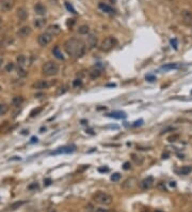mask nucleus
I'll return each mask as SVG.
<instances>
[{"instance_id": "1", "label": "nucleus", "mask_w": 192, "mask_h": 212, "mask_svg": "<svg viewBox=\"0 0 192 212\" xmlns=\"http://www.w3.org/2000/svg\"><path fill=\"white\" fill-rule=\"evenodd\" d=\"M64 49L70 57L80 58L86 53V43L77 38H70L64 43Z\"/></svg>"}, {"instance_id": "2", "label": "nucleus", "mask_w": 192, "mask_h": 212, "mask_svg": "<svg viewBox=\"0 0 192 212\" xmlns=\"http://www.w3.org/2000/svg\"><path fill=\"white\" fill-rule=\"evenodd\" d=\"M59 70H60V67L54 61H48L42 67L43 74H44L45 76H54V75H57L59 73Z\"/></svg>"}, {"instance_id": "3", "label": "nucleus", "mask_w": 192, "mask_h": 212, "mask_svg": "<svg viewBox=\"0 0 192 212\" xmlns=\"http://www.w3.org/2000/svg\"><path fill=\"white\" fill-rule=\"evenodd\" d=\"M93 200L96 204L104 206H109L112 204V197L105 192H97L95 195L93 196Z\"/></svg>"}, {"instance_id": "4", "label": "nucleus", "mask_w": 192, "mask_h": 212, "mask_svg": "<svg viewBox=\"0 0 192 212\" xmlns=\"http://www.w3.org/2000/svg\"><path fill=\"white\" fill-rule=\"evenodd\" d=\"M116 44H118L116 39L113 38V37H108V38H106L105 40L102 42V44H100V51H106V53H107V51H110Z\"/></svg>"}, {"instance_id": "5", "label": "nucleus", "mask_w": 192, "mask_h": 212, "mask_svg": "<svg viewBox=\"0 0 192 212\" xmlns=\"http://www.w3.org/2000/svg\"><path fill=\"white\" fill-rule=\"evenodd\" d=\"M56 84V80H38L32 85V88L38 90H43V89H48L51 86H54Z\"/></svg>"}, {"instance_id": "6", "label": "nucleus", "mask_w": 192, "mask_h": 212, "mask_svg": "<svg viewBox=\"0 0 192 212\" xmlns=\"http://www.w3.org/2000/svg\"><path fill=\"white\" fill-rule=\"evenodd\" d=\"M16 0H0V10L2 12H9L14 8Z\"/></svg>"}, {"instance_id": "7", "label": "nucleus", "mask_w": 192, "mask_h": 212, "mask_svg": "<svg viewBox=\"0 0 192 212\" xmlns=\"http://www.w3.org/2000/svg\"><path fill=\"white\" fill-rule=\"evenodd\" d=\"M51 40H52V37H51L49 33H47V32H44V33H42V34L38 35V43L41 45L42 47H45V46H47V45L50 43Z\"/></svg>"}, {"instance_id": "8", "label": "nucleus", "mask_w": 192, "mask_h": 212, "mask_svg": "<svg viewBox=\"0 0 192 212\" xmlns=\"http://www.w3.org/2000/svg\"><path fill=\"white\" fill-rule=\"evenodd\" d=\"M86 46L89 49H93V48H95L97 46V37L95 34H91L88 35V38H86Z\"/></svg>"}, {"instance_id": "9", "label": "nucleus", "mask_w": 192, "mask_h": 212, "mask_svg": "<svg viewBox=\"0 0 192 212\" xmlns=\"http://www.w3.org/2000/svg\"><path fill=\"white\" fill-rule=\"evenodd\" d=\"M31 32H32V29L29 26H22V28H19L17 30V35H18L19 38L25 39L31 34Z\"/></svg>"}, {"instance_id": "10", "label": "nucleus", "mask_w": 192, "mask_h": 212, "mask_svg": "<svg viewBox=\"0 0 192 212\" xmlns=\"http://www.w3.org/2000/svg\"><path fill=\"white\" fill-rule=\"evenodd\" d=\"M154 184V178L153 177H147L145 179H143L140 182V187L142 190H148L150 189Z\"/></svg>"}, {"instance_id": "11", "label": "nucleus", "mask_w": 192, "mask_h": 212, "mask_svg": "<svg viewBox=\"0 0 192 212\" xmlns=\"http://www.w3.org/2000/svg\"><path fill=\"white\" fill-rule=\"evenodd\" d=\"M61 31H62V29L60 28V26H58V25H50V26H48L47 30H46V32H47V33H49V34H50L51 37H56V35H59L61 33Z\"/></svg>"}, {"instance_id": "12", "label": "nucleus", "mask_w": 192, "mask_h": 212, "mask_svg": "<svg viewBox=\"0 0 192 212\" xmlns=\"http://www.w3.org/2000/svg\"><path fill=\"white\" fill-rule=\"evenodd\" d=\"M182 17L184 19V22L188 25H192V12L189 10H182Z\"/></svg>"}, {"instance_id": "13", "label": "nucleus", "mask_w": 192, "mask_h": 212, "mask_svg": "<svg viewBox=\"0 0 192 212\" xmlns=\"http://www.w3.org/2000/svg\"><path fill=\"white\" fill-rule=\"evenodd\" d=\"M75 151V147H62L59 148L57 150H54L51 152V154H62V153H70V152H74Z\"/></svg>"}, {"instance_id": "14", "label": "nucleus", "mask_w": 192, "mask_h": 212, "mask_svg": "<svg viewBox=\"0 0 192 212\" xmlns=\"http://www.w3.org/2000/svg\"><path fill=\"white\" fill-rule=\"evenodd\" d=\"M34 11L35 13L40 16H44L46 14V8H45L42 3H36L34 6Z\"/></svg>"}, {"instance_id": "15", "label": "nucleus", "mask_w": 192, "mask_h": 212, "mask_svg": "<svg viewBox=\"0 0 192 212\" xmlns=\"http://www.w3.org/2000/svg\"><path fill=\"white\" fill-rule=\"evenodd\" d=\"M17 17L19 18L20 22H24L28 17V13H27V11L24 8H20V9L17 10Z\"/></svg>"}, {"instance_id": "16", "label": "nucleus", "mask_w": 192, "mask_h": 212, "mask_svg": "<svg viewBox=\"0 0 192 212\" xmlns=\"http://www.w3.org/2000/svg\"><path fill=\"white\" fill-rule=\"evenodd\" d=\"M108 117L114 119H124L126 118V114L124 112H112L110 114H108Z\"/></svg>"}, {"instance_id": "17", "label": "nucleus", "mask_w": 192, "mask_h": 212, "mask_svg": "<svg viewBox=\"0 0 192 212\" xmlns=\"http://www.w3.org/2000/svg\"><path fill=\"white\" fill-rule=\"evenodd\" d=\"M24 98H22V95H17V96H14L12 99V105L15 106V107H18V106H20L24 103Z\"/></svg>"}, {"instance_id": "18", "label": "nucleus", "mask_w": 192, "mask_h": 212, "mask_svg": "<svg viewBox=\"0 0 192 212\" xmlns=\"http://www.w3.org/2000/svg\"><path fill=\"white\" fill-rule=\"evenodd\" d=\"M134 183H136V179L134 178H129V179L125 180L124 183L122 184V187L123 189H130V187H132Z\"/></svg>"}, {"instance_id": "19", "label": "nucleus", "mask_w": 192, "mask_h": 212, "mask_svg": "<svg viewBox=\"0 0 192 212\" xmlns=\"http://www.w3.org/2000/svg\"><path fill=\"white\" fill-rule=\"evenodd\" d=\"M52 54L54 55V57L58 58V59H60V60H63L64 59L63 55H62V51H60L59 46H54V47L52 48Z\"/></svg>"}, {"instance_id": "20", "label": "nucleus", "mask_w": 192, "mask_h": 212, "mask_svg": "<svg viewBox=\"0 0 192 212\" xmlns=\"http://www.w3.org/2000/svg\"><path fill=\"white\" fill-rule=\"evenodd\" d=\"M99 9L102 10V12H106V13H113L114 12V10L112 9L111 6H108V4H106V3H99Z\"/></svg>"}, {"instance_id": "21", "label": "nucleus", "mask_w": 192, "mask_h": 212, "mask_svg": "<svg viewBox=\"0 0 192 212\" xmlns=\"http://www.w3.org/2000/svg\"><path fill=\"white\" fill-rule=\"evenodd\" d=\"M100 74H102V71L99 70V69H92V70L89 72V75L91 78H93V79H95V78H97V77L100 76Z\"/></svg>"}, {"instance_id": "22", "label": "nucleus", "mask_w": 192, "mask_h": 212, "mask_svg": "<svg viewBox=\"0 0 192 212\" xmlns=\"http://www.w3.org/2000/svg\"><path fill=\"white\" fill-rule=\"evenodd\" d=\"M179 65L176 63H168V64H164L161 67V69L164 71H170V70H176V69H178Z\"/></svg>"}, {"instance_id": "23", "label": "nucleus", "mask_w": 192, "mask_h": 212, "mask_svg": "<svg viewBox=\"0 0 192 212\" xmlns=\"http://www.w3.org/2000/svg\"><path fill=\"white\" fill-rule=\"evenodd\" d=\"M46 25V19L44 18H38V19H35L34 22V26L36 27V28L38 29H42L44 26Z\"/></svg>"}, {"instance_id": "24", "label": "nucleus", "mask_w": 192, "mask_h": 212, "mask_svg": "<svg viewBox=\"0 0 192 212\" xmlns=\"http://www.w3.org/2000/svg\"><path fill=\"white\" fill-rule=\"evenodd\" d=\"M8 112H9V105L6 103H0V117L6 115Z\"/></svg>"}, {"instance_id": "25", "label": "nucleus", "mask_w": 192, "mask_h": 212, "mask_svg": "<svg viewBox=\"0 0 192 212\" xmlns=\"http://www.w3.org/2000/svg\"><path fill=\"white\" fill-rule=\"evenodd\" d=\"M192 171V167L191 166H184L180 168V170H179V173L180 175H184V176H186V175H189V173Z\"/></svg>"}, {"instance_id": "26", "label": "nucleus", "mask_w": 192, "mask_h": 212, "mask_svg": "<svg viewBox=\"0 0 192 212\" xmlns=\"http://www.w3.org/2000/svg\"><path fill=\"white\" fill-rule=\"evenodd\" d=\"M90 31V28L88 25H82L80 26L79 29H78V32H79L80 34H88Z\"/></svg>"}, {"instance_id": "27", "label": "nucleus", "mask_w": 192, "mask_h": 212, "mask_svg": "<svg viewBox=\"0 0 192 212\" xmlns=\"http://www.w3.org/2000/svg\"><path fill=\"white\" fill-rule=\"evenodd\" d=\"M17 63H18L19 67H24L26 63V57L24 55H19L18 57H17Z\"/></svg>"}, {"instance_id": "28", "label": "nucleus", "mask_w": 192, "mask_h": 212, "mask_svg": "<svg viewBox=\"0 0 192 212\" xmlns=\"http://www.w3.org/2000/svg\"><path fill=\"white\" fill-rule=\"evenodd\" d=\"M132 160L134 161V163L139 164V165L143 163V159H142V157H140V155H137V154H132Z\"/></svg>"}, {"instance_id": "29", "label": "nucleus", "mask_w": 192, "mask_h": 212, "mask_svg": "<svg viewBox=\"0 0 192 212\" xmlns=\"http://www.w3.org/2000/svg\"><path fill=\"white\" fill-rule=\"evenodd\" d=\"M14 69H15V64L13 63V62H9V63H6V65L4 67L6 72H12Z\"/></svg>"}, {"instance_id": "30", "label": "nucleus", "mask_w": 192, "mask_h": 212, "mask_svg": "<svg viewBox=\"0 0 192 212\" xmlns=\"http://www.w3.org/2000/svg\"><path fill=\"white\" fill-rule=\"evenodd\" d=\"M17 75L19 77H26L27 76V72L24 70V67H18V69H17Z\"/></svg>"}, {"instance_id": "31", "label": "nucleus", "mask_w": 192, "mask_h": 212, "mask_svg": "<svg viewBox=\"0 0 192 212\" xmlns=\"http://www.w3.org/2000/svg\"><path fill=\"white\" fill-rule=\"evenodd\" d=\"M43 110V107H38V108H35V109H33L31 112H30V117H34V116H36V115H38L40 112Z\"/></svg>"}, {"instance_id": "32", "label": "nucleus", "mask_w": 192, "mask_h": 212, "mask_svg": "<svg viewBox=\"0 0 192 212\" xmlns=\"http://www.w3.org/2000/svg\"><path fill=\"white\" fill-rule=\"evenodd\" d=\"M25 204V201H17V202H14V204H12L11 205V209L12 210H15V209H17V208H19L20 206H22Z\"/></svg>"}, {"instance_id": "33", "label": "nucleus", "mask_w": 192, "mask_h": 212, "mask_svg": "<svg viewBox=\"0 0 192 212\" xmlns=\"http://www.w3.org/2000/svg\"><path fill=\"white\" fill-rule=\"evenodd\" d=\"M10 128V123L8 121H6V122H3V124L0 126V132L2 133V132H6L8 128Z\"/></svg>"}, {"instance_id": "34", "label": "nucleus", "mask_w": 192, "mask_h": 212, "mask_svg": "<svg viewBox=\"0 0 192 212\" xmlns=\"http://www.w3.org/2000/svg\"><path fill=\"white\" fill-rule=\"evenodd\" d=\"M73 86L74 87H80V86H82V80L80 79H78V78H77V79H75L73 81Z\"/></svg>"}, {"instance_id": "35", "label": "nucleus", "mask_w": 192, "mask_h": 212, "mask_svg": "<svg viewBox=\"0 0 192 212\" xmlns=\"http://www.w3.org/2000/svg\"><path fill=\"white\" fill-rule=\"evenodd\" d=\"M65 6H66V9L68 10V11H70V12L74 13V14H75V13H76V10L74 9L73 6H72V4H70V3H68V2H65Z\"/></svg>"}, {"instance_id": "36", "label": "nucleus", "mask_w": 192, "mask_h": 212, "mask_svg": "<svg viewBox=\"0 0 192 212\" xmlns=\"http://www.w3.org/2000/svg\"><path fill=\"white\" fill-rule=\"evenodd\" d=\"M120 178H121V175L118 173H113L111 176V180L112 181H118L120 180Z\"/></svg>"}, {"instance_id": "37", "label": "nucleus", "mask_w": 192, "mask_h": 212, "mask_svg": "<svg viewBox=\"0 0 192 212\" xmlns=\"http://www.w3.org/2000/svg\"><path fill=\"white\" fill-rule=\"evenodd\" d=\"M65 91H66V87H65V86H62V87H60V88H59V90L57 91V94H58V95H60V94H63V93L65 92Z\"/></svg>"}, {"instance_id": "38", "label": "nucleus", "mask_w": 192, "mask_h": 212, "mask_svg": "<svg viewBox=\"0 0 192 212\" xmlns=\"http://www.w3.org/2000/svg\"><path fill=\"white\" fill-rule=\"evenodd\" d=\"M146 80H147V81H150V83H153V81H155V80H156V77L153 76V75H147Z\"/></svg>"}, {"instance_id": "39", "label": "nucleus", "mask_w": 192, "mask_h": 212, "mask_svg": "<svg viewBox=\"0 0 192 212\" xmlns=\"http://www.w3.org/2000/svg\"><path fill=\"white\" fill-rule=\"evenodd\" d=\"M171 45H172V47H174V49H177V40L176 39L171 40Z\"/></svg>"}, {"instance_id": "40", "label": "nucleus", "mask_w": 192, "mask_h": 212, "mask_svg": "<svg viewBox=\"0 0 192 212\" xmlns=\"http://www.w3.org/2000/svg\"><path fill=\"white\" fill-rule=\"evenodd\" d=\"M86 211H88V212H95V210H94V207H93L92 205H90V204L86 206Z\"/></svg>"}, {"instance_id": "41", "label": "nucleus", "mask_w": 192, "mask_h": 212, "mask_svg": "<svg viewBox=\"0 0 192 212\" xmlns=\"http://www.w3.org/2000/svg\"><path fill=\"white\" fill-rule=\"evenodd\" d=\"M178 135H173V136H171V137L168 138V140L169 141H176V139H178Z\"/></svg>"}, {"instance_id": "42", "label": "nucleus", "mask_w": 192, "mask_h": 212, "mask_svg": "<svg viewBox=\"0 0 192 212\" xmlns=\"http://www.w3.org/2000/svg\"><path fill=\"white\" fill-rule=\"evenodd\" d=\"M130 163L129 162H126V163H124V166H123V168H124L125 170H128V169H130Z\"/></svg>"}, {"instance_id": "43", "label": "nucleus", "mask_w": 192, "mask_h": 212, "mask_svg": "<svg viewBox=\"0 0 192 212\" xmlns=\"http://www.w3.org/2000/svg\"><path fill=\"white\" fill-rule=\"evenodd\" d=\"M38 183H32V184H30V185L28 186V189L29 190H33V189H38Z\"/></svg>"}, {"instance_id": "44", "label": "nucleus", "mask_w": 192, "mask_h": 212, "mask_svg": "<svg viewBox=\"0 0 192 212\" xmlns=\"http://www.w3.org/2000/svg\"><path fill=\"white\" fill-rule=\"evenodd\" d=\"M98 171L99 173H107V171H109V168H107V167H100V168H98Z\"/></svg>"}, {"instance_id": "45", "label": "nucleus", "mask_w": 192, "mask_h": 212, "mask_svg": "<svg viewBox=\"0 0 192 212\" xmlns=\"http://www.w3.org/2000/svg\"><path fill=\"white\" fill-rule=\"evenodd\" d=\"M50 183H51V179H49V178H46V179H44V184L46 186L50 185Z\"/></svg>"}, {"instance_id": "46", "label": "nucleus", "mask_w": 192, "mask_h": 212, "mask_svg": "<svg viewBox=\"0 0 192 212\" xmlns=\"http://www.w3.org/2000/svg\"><path fill=\"white\" fill-rule=\"evenodd\" d=\"M95 212H109L107 209H102V208H98V209H96L95 210Z\"/></svg>"}, {"instance_id": "47", "label": "nucleus", "mask_w": 192, "mask_h": 212, "mask_svg": "<svg viewBox=\"0 0 192 212\" xmlns=\"http://www.w3.org/2000/svg\"><path fill=\"white\" fill-rule=\"evenodd\" d=\"M143 123V120H139V121H136L134 123V126H138V125H141Z\"/></svg>"}, {"instance_id": "48", "label": "nucleus", "mask_w": 192, "mask_h": 212, "mask_svg": "<svg viewBox=\"0 0 192 212\" xmlns=\"http://www.w3.org/2000/svg\"><path fill=\"white\" fill-rule=\"evenodd\" d=\"M2 63H3V57H2V55H0V67L2 65Z\"/></svg>"}, {"instance_id": "49", "label": "nucleus", "mask_w": 192, "mask_h": 212, "mask_svg": "<svg viewBox=\"0 0 192 212\" xmlns=\"http://www.w3.org/2000/svg\"><path fill=\"white\" fill-rule=\"evenodd\" d=\"M35 141H38V138L32 137V138H31V143H35Z\"/></svg>"}, {"instance_id": "50", "label": "nucleus", "mask_w": 192, "mask_h": 212, "mask_svg": "<svg viewBox=\"0 0 192 212\" xmlns=\"http://www.w3.org/2000/svg\"><path fill=\"white\" fill-rule=\"evenodd\" d=\"M170 185H171V186H173V187H175V186H176V184H175V182H174V181H173V182H170Z\"/></svg>"}, {"instance_id": "51", "label": "nucleus", "mask_w": 192, "mask_h": 212, "mask_svg": "<svg viewBox=\"0 0 192 212\" xmlns=\"http://www.w3.org/2000/svg\"><path fill=\"white\" fill-rule=\"evenodd\" d=\"M48 212H57V210H54V209H49Z\"/></svg>"}, {"instance_id": "52", "label": "nucleus", "mask_w": 192, "mask_h": 212, "mask_svg": "<svg viewBox=\"0 0 192 212\" xmlns=\"http://www.w3.org/2000/svg\"><path fill=\"white\" fill-rule=\"evenodd\" d=\"M1 24H2V18L0 17V25H1Z\"/></svg>"}, {"instance_id": "53", "label": "nucleus", "mask_w": 192, "mask_h": 212, "mask_svg": "<svg viewBox=\"0 0 192 212\" xmlns=\"http://www.w3.org/2000/svg\"><path fill=\"white\" fill-rule=\"evenodd\" d=\"M1 90H2V87H1V86H0V91H1Z\"/></svg>"}, {"instance_id": "54", "label": "nucleus", "mask_w": 192, "mask_h": 212, "mask_svg": "<svg viewBox=\"0 0 192 212\" xmlns=\"http://www.w3.org/2000/svg\"><path fill=\"white\" fill-rule=\"evenodd\" d=\"M156 212H161V211H156Z\"/></svg>"}, {"instance_id": "55", "label": "nucleus", "mask_w": 192, "mask_h": 212, "mask_svg": "<svg viewBox=\"0 0 192 212\" xmlns=\"http://www.w3.org/2000/svg\"><path fill=\"white\" fill-rule=\"evenodd\" d=\"M111 1H114V0H111Z\"/></svg>"}, {"instance_id": "56", "label": "nucleus", "mask_w": 192, "mask_h": 212, "mask_svg": "<svg viewBox=\"0 0 192 212\" xmlns=\"http://www.w3.org/2000/svg\"><path fill=\"white\" fill-rule=\"evenodd\" d=\"M170 1H172V0H170Z\"/></svg>"}]
</instances>
